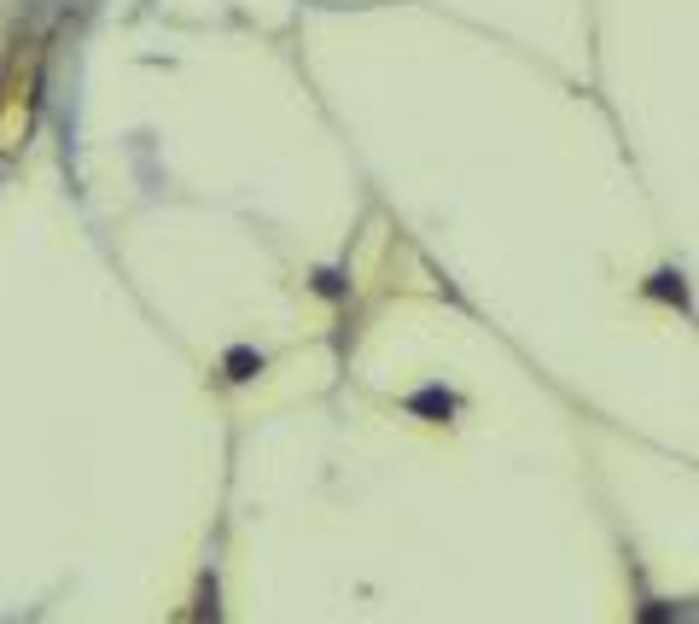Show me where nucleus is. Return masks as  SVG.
Here are the masks:
<instances>
[{
  "label": "nucleus",
  "instance_id": "obj_1",
  "mask_svg": "<svg viewBox=\"0 0 699 624\" xmlns=\"http://www.w3.org/2000/svg\"><path fill=\"white\" fill-rule=\"evenodd\" d=\"M228 368H233V380H251V368H257V356H251V350H233V356H228Z\"/></svg>",
  "mask_w": 699,
  "mask_h": 624
}]
</instances>
